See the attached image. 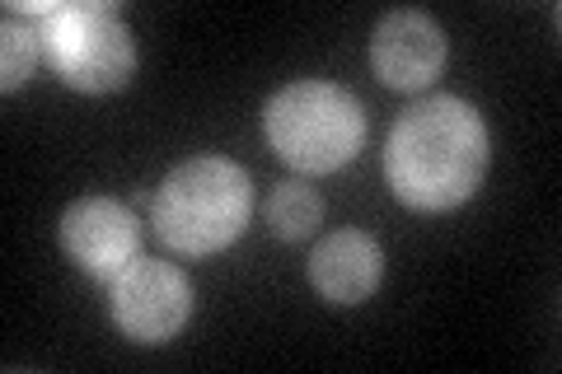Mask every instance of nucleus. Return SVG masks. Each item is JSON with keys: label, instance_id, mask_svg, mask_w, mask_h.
<instances>
[{"label": "nucleus", "instance_id": "obj_4", "mask_svg": "<svg viewBox=\"0 0 562 374\" xmlns=\"http://www.w3.org/2000/svg\"><path fill=\"white\" fill-rule=\"evenodd\" d=\"M38 38L52 76L76 94H113L136 76V38L109 0H57Z\"/></svg>", "mask_w": 562, "mask_h": 374}, {"label": "nucleus", "instance_id": "obj_1", "mask_svg": "<svg viewBox=\"0 0 562 374\" xmlns=\"http://www.w3.org/2000/svg\"><path fill=\"white\" fill-rule=\"evenodd\" d=\"M487 159L492 140L483 113L469 99L431 94L398 113L384 140V183L408 211L446 216L479 197Z\"/></svg>", "mask_w": 562, "mask_h": 374}, {"label": "nucleus", "instance_id": "obj_5", "mask_svg": "<svg viewBox=\"0 0 562 374\" xmlns=\"http://www.w3.org/2000/svg\"><path fill=\"white\" fill-rule=\"evenodd\" d=\"M109 314L136 347H165L192 318V281L173 262L136 258L109 281Z\"/></svg>", "mask_w": 562, "mask_h": 374}, {"label": "nucleus", "instance_id": "obj_3", "mask_svg": "<svg viewBox=\"0 0 562 374\" xmlns=\"http://www.w3.org/2000/svg\"><path fill=\"white\" fill-rule=\"evenodd\" d=\"M262 136L295 173H338L366 146V103L333 80H291L262 103Z\"/></svg>", "mask_w": 562, "mask_h": 374}, {"label": "nucleus", "instance_id": "obj_8", "mask_svg": "<svg viewBox=\"0 0 562 374\" xmlns=\"http://www.w3.org/2000/svg\"><path fill=\"white\" fill-rule=\"evenodd\" d=\"M384 281V248L366 229H333L310 253V286L338 309L366 305Z\"/></svg>", "mask_w": 562, "mask_h": 374}, {"label": "nucleus", "instance_id": "obj_6", "mask_svg": "<svg viewBox=\"0 0 562 374\" xmlns=\"http://www.w3.org/2000/svg\"><path fill=\"white\" fill-rule=\"evenodd\" d=\"M61 253L94 281H113L122 267L136 262L140 225L127 202L117 197H80L61 211L57 225Z\"/></svg>", "mask_w": 562, "mask_h": 374}, {"label": "nucleus", "instance_id": "obj_7", "mask_svg": "<svg viewBox=\"0 0 562 374\" xmlns=\"http://www.w3.org/2000/svg\"><path fill=\"white\" fill-rule=\"evenodd\" d=\"M450 57L446 29L427 10H390L371 33V70L380 84L417 94L431 80H441Z\"/></svg>", "mask_w": 562, "mask_h": 374}, {"label": "nucleus", "instance_id": "obj_2", "mask_svg": "<svg viewBox=\"0 0 562 374\" xmlns=\"http://www.w3.org/2000/svg\"><path fill=\"white\" fill-rule=\"evenodd\" d=\"M254 216V178L231 155H192L165 173L150 197V225L173 253L216 258Z\"/></svg>", "mask_w": 562, "mask_h": 374}, {"label": "nucleus", "instance_id": "obj_10", "mask_svg": "<svg viewBox=\"0 0 562 374\" xmlns=\"http://www.w3.org/2000/svg\"><path fill=\"white\" fill-rule=\"evenodd\" d=\"M38 61H43L38 24H24V14L5 10V24H0V89L14 94L20 84H29Z\"/></svg>", "mask_w": 562, "mask_h": 374}, {"label": "nucleus", "instance_id": "obj_9", "mask_svg": "<svg viewBox=\"0 0 562 374\" xmlns=\"http://www.w3.org/2000/svg\"><path fill=\"white\" fill-rule=\"evenodd\" d=\"M262 220H268V229L281 243H301L319 229L324 197L305 183V178H286V183H277L272 197L262 202Z\"/></svg>", "mask_w": 562, "mask_h": 374}]
</instances>
